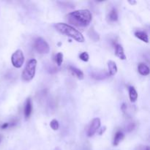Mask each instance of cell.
Returning a JSON list of instances; mask_svg holds the SVG:
<instances>
[{"mask_svg": "<svg viewBox=\"0 0 150 150\" xmlns=\"http://www.w3.org/2000/svg\"><path fill=\"white\" fill-rule=\"evenodd\" d=\"M65 19L69 24L77 27H86L92 19V16L89 10H79L68 13Z\"/></svg>", "mask_w": 150, "mask_h": 150, "instance_id": "6da1fadb", "label": "cell"}, {"mask_svg": "<svg viewBox=\"0 0 150 150\" xmlns=\"http://www.w3.org/2000/svg\"><path fill=\"white\" fill-rule=\"evenodd\" d=\"M54 27L56 31L62 35H65L67 37L74 39L77 42L84 43L85 40L82 34L71 25L65 24V23H56L54 24Z\"/></svg>", "mask_w": 150, "mask_h": 150, "instance_id": "7a4b0ae2", "label": "cell"}, {"mask_svg": "<svg viewBox=\"0 0 150 150\" xmlns=\"http://www.w3.org/2000/svg\"><path fill=\"white\" fill-rule=\"evenodd\" d=\"M37 62L35 59H31L28 62L26 63L24 70L23 71L21 78L24 81H30L34 79L36 72V67H37Z\"/></svg>", "mask_w": 150, "mask_h": 150, "instance_id": "3957f363", "label": "cell"}, {"mask_svg": "<svg viewBox=\"0 0 150 150\" xmlns=\"http://www.w3.org/2000/svg\"><path fill=\"white\" fill-rule=\"evenodd\" d=\"M34 47H35V50H36L39 54H48L49 51H50L49 45L43 38H42V37H37V38L35 40Z\"/></svg>", "mask_w": 150, "mask_h": 150, "instance_id": "277c9868", "label": "cell"}, {"mask_svg": "<svg viewBox=\"0 0 150 150\" xmlns=\"http://www.w3.org/2000/svg\"><path fill=\"white\" fill-rule=\"evenodd\" d=\"M11 62L13 67L16 68H20L22 67L24 62V55L21 50L18 49L12 54L11 56Z\"/></svg>", "mask_w": 150, "mask_h": 150, "instance_id": "5b68a950", "label": "cell"}, {"mask_svg": "<svg viewBox=\"0 0 150 150\" xmlns=\"http://www.w3.org/2000/svg\"><path fill=\"white\" fill-rule=\"evenodd\" d=\"M100 127V119L99 118H94L91 122L89 129H88V136L89 137H92L96 133L97 131L99 130Z\"/></svg>", "mask_w": 150, "mask_h": 150, "instance_id": "8992f818", "label": "cell"}, {"mask_svg": "<svg viewBox=\"0 0 150 150\" xmlns=\"http://www.w3.org/2000/svg\"><path fill=\"white\" fill-rule=\"evenodd\" d=\"M32 112V103L30 98L26 100L24 107V116L26 119H29Z\"/></svg>", "mask_w": 150, "mask_h": 150, "instance_id": "52a82bcc", "label": "cell"}, {"mask_svg": "<svg viewBox=\"0 0 150 150\" xmlns=\"http://www.w3.org/2000/svg\"><path fill=\"white\" fill-rule=\"evenodd\" d=\"M115 55L118 58L122 60H126V56L124 52V48L120 44H116L115 45Z\"/></svg>", "mask_w": 150, "mask_h": 150, "instance_id": "ba28073f", "label": "cell"}, {"mask_svg": "<svg viewBox=\"0 0 150 150\" xmlns=\"http://www.w3.org/2000/svg\"><path fill=\"white\" fill-rule=\"evenodd\" d=\"M108 72H109V75L113 76L117 73V64L115 62L112 61V60H109L108 62Z\"/></svg>", "mask_w": 150, "mask_h": 150, "instance_id": "9c48e42d", "label": "cell"}, {"mask_svg": "<svg viewBox=\"0 0 150 150\" xmlns=\"http://www.w3.org/2000/svg\"><path fill=\"white\" fill-rule=\"evenodd\" d=\"M138 73L141 75H148L149 74V68L144 63H139L138 65Z\"/></svg>", "mask_w": 150, "mask_h": 150, "instance_id": "30bf717a", "label": "cell"}, {"mask_svg": "<svg viewBox=\"0 0 150 150\" xmlns=\"http://www.w3.org/2000/svg\"><path fill=\"white\" fill-rule=\"evenodd\" d=\"M69 70H70V71L74 75H75V76H76L77 78L79 79V80H82V79H84V73H83V72L81 70H79V69H78V68L75 67H73V66L69 67Z\"/></svg>", "mask_w": 150, "mask_h": 150, "instance_id": "8fae6325", "label": "cell"}, {"mask_svg": "<svg viewBox=\"0 0 150 150\" xmlns=\"http://www.w3.org/2000/svg\"><path fill=\"white\" fill-rule=\"evenodd\" d=\"M124 133H122V131H117L115 134V136H114V138H113V146H115V147L116 146H118L122 140L124 139Z\"/></svg>", "mask_w": 150, "mask_h": 150, "instance_id": "7c38bea8", "label": "cell"}, {"mask_svg": "<svg viewBox=\"0 0 150 150\" xmlns=\"http://www.w3.org/2000/svg\"><path fill=\"white\" fill-rule=\"evenodd\" d=\"M135 36H136L137 38H138L139 40H142L143 42L147 43H149V37L147 34L145 32V31H136L134 33Z\"/></svg>", "mask_w": 150, "mask_h": 150, "instance_id": "4fadbf2b", "label": "cell"}, {"mask_svg": "<svg viewBox=\"0 0 150 150\" xmlns=\"http://www.w3.org/2000/svg\"><path fill=\"white\" fill-rule=\"evenodd\" d=\"M129 96L130 99L131 103H135L138 99V93L133 86H130L129 87Z\"/></svg>", "mask_w": 150, "mask_h": 150, "instance_id": "5bb4252c", "label": "cell"}, {"mask_svg": "<svg viewBox=\"0 0 150 150\" xmlns=\"http://www.w3.org/2000/svg\"><path fill=\"white\" fill-rule=\"evenodd\" d=\"M108 18L109 21L111 22H115L118 20V14H117V11L115 8H113L109 12L108 15Z\"/></svg>", "mask_w": 150, "mask_h": 150, "instance_id": "9a60e30c", "label": "cell"}, {"mask_svg": "<svg viewBox=\"0 0 150 150\" xmlns=\"http://www.w3.org/2000/svg\"><path fill=\"white\" fill-rule=\"evenodd\" d=\"M89 37L94 41H98L100 40V36L98 33L96 32V31L93 28H91L89 31Z\"/></svg>", "mask_w": 150, "mask_h": 150, "instance_id": "2e32d148", "label": "cell"}, {"mask_svg": "<svg viewBox=\"0 0 150 150\" xmlns=\"http://www.w3.org/2000/svg\"><path fill=\"white\" fill-rule=\"evenodd\" d=\"M55 61H56V64H57L59 66L62 65V63L63 62V54L62 53L59 52L56 55V57H55Z\"/></svg>", "mask_w": 150, "mask_h": 150, "instance_id": "e0dca14e", "label": "cell"}, {"mask_svg": "<svg viewBox=\"0 0 150 150\" xmlns=\"http://www.w3.org/2000/svg\"><path fill=\"white\" fill-rule=\"evenodd\" d=\"M50 126L54 130H57L60 128V124L56 119H53L51 122H50Z\"/></svg>", "mask_w": 150, "mask_h": 150, "instance_id": "ac0fdd59", "label": "cell"}, {"mask_svg": "<svg viewBox=\"0 0 150 150\" xmlns=\"http://www.w3.org/2000/svg\"><path fill=\"white\" fill-rule=\"evenodd\" d=\"M135 126H136V124H135L134 122H129V123H128V124H126V126H125L126 131H127V132H131V131L134 130Z\"/></svg>", "mask_w": 150, "mask_h": 150, "instance_id": "d6986e66", "label": "cell"}, {"mask_svg": "<svg viewBox=\"0 0 150 150\" xmlns=\"http://www.w3.org/2000/svg\"><path fill=\"white\" fill-rule=\"evenodd\" d=\"M79 58L84 62H88L89 59V56L87 52H82L79 55Z\"/></svg>", "mask_w": 150, "mask_h": 150, "instance_id": "ffe728a7", "label": "cell"}, {"mask_svg": "<svg viewBox=\"0 0 150 150\" xmlns=\"http://www.w3.org/2000/svg\"><path fill=\"white\" fill-rule=\"evenodd\" d=\"M138 150H149V146H139Z\"/></svg>", "mask_w": 150, "mask_h": 150, "instance_id": "44dd1931", "label": "cell"}, {"mask_svg": "<svg viewBox=\"0 0 150 150\" xmlns=\"http://www.w3.org/2000/svg\"><path fill=\"white\" fill-rule=\"evenodd\" d=\"M127 108H128V107H127V104H126V103H123V104H122V106H121V109H122V111L123 112H125L126 111H127Z\"/></svg>", "mask_w": 150, "mask_h": 150, "instance_id": "7402d4cb", "label": "cell"}, {"mask_svg": "<svg viewBox=\"0 0 150 150\" xmlns=\"http://www.w3.org/2000/svg\"><path fill=\"white\" fill-rule=\"evenodd\" d=\"M128 2H129V3L131 4V5H136V1H133V2H132V1H128Z\"/></svg>", "mask_w": 150, "mask_h": 150, "instance_id": "603a6c76", "label": "cell"}, {"mask_svg": "<svg viewBox=\"0 0 150 150\" xmlns=\"http://www.w3.org/2000/svg\"><path fill=\"white\" fill-rule=\"evenodd\" d=\"M2 136H0V142L2 141Z\"/></svg>", "mask_w": 150, "mask_h": 150, "instance_id": "cb8c5ba5", "label": "cell"}]
</instances>
